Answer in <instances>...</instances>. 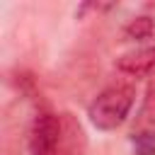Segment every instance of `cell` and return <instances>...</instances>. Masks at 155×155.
Returning a JSON list of instances; mask_svg holds the SVG:
<instances>
[{
    "label": "cell",
    "instance_id": "3",
    "mask_svg": "<svg viewBox=\"0 0 155 155\" xmlns=\"http://www.w3.org/2000/svg\"><path fill=\"white\" fill-rule=\"evenodd\" d=\"M116 68L133 78H145L155 73V46H143L136 51H128L116 58Z\"/></svg>",
    "mask_w": 155,
    "mask_h": 155
},
{
    "label": "cell",
    "instance_id": "1",
    "mask_svg": "<svg viewBox=\"0 0 155 155\" xmlns=\"http://www.w3.org/2000/svg\"><path fill=\"white\" fill-rule=\"evenodd\" d=\"M133 102H136V90L131 85H109L87 107L90 124L97 131H116L128 119Z\"/></svg>",
    "mask_w": 155,
    "mask_h": 155
},
{
    "label": "cell",
    "instance_id": "6",
    "mask_svg": "<svg viewBox=\"0 0 155 155\" xmlns=\"http://www.w3.org/2000/svg\"><path fill=\"white\" fill-rule=\"evenodd\" d=\"M140 121L155 126V80L150 82V87L145 92V102H143V109H140Z\"/></svg>",
    "mask_w": 155,
    "mask_h": 155
},
{
    "label": "cell",
    "instance_id": "2",
    "mask_svg": "<svg viewBox=\"0 0 155 155\" xmlns=\"http://www.w3.org/2000/svg\"><path fill=\"white\" fill-rule=\"evenodd\" d=\"M27 143L31 155H58L63 143V114L39 109L29 124Z\"/></svg>",
    "mask_w": 155,
    "mask_h": 155
},
{
    "label": "cell",
    "instance_id": "5",
    "mask_svg": "<svg viewBox=\"0 0 155 155\" xmlns=\"http://www.w3.org/2000/svg\"><path fill=\"white\" fill-rule=\"evenodd\" d=\"M136 155H155V131H138L131 136Z\"/></svg>",
    "mask_w": 155,
    "mask_h": 155
},
{
    "label": "cell",
    "instance_id": "4",
    "mask_svg": "<svg viewBox=\"0 0 155 155\" xmlns=\"http://www.w3.org/2000/svg\"><path fill=\"white\" fill-rule=\"evenodd\" d=\"M153 31H155V22H153L150 17H136V19H131V22L126 24V29H124L126 39H136V41L150 39Z\"/></svg>",
    "mask_w": 155,
    "mask_h": 155
}]
</instances>
